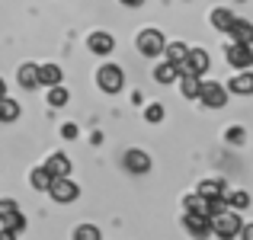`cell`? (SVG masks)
I'll use <instances>...</instances> for the list:
<instances>
[{
    "instance_id": "1",
    "label": "cell",
    "mask_w": 253,
    "mask_h": 240,
    "mask_svg": "<svg viewBox=\"0 0 253 240\" xmlns=\"http://www.w3.org/2000/svg\"><path fill=\"white\" fill-rule=\"evenodd\" d=\"M96 83L103 93H119L125 86V77H122V68H116V64H103L96 74Z\"/></svg>"
},
{
    "instance_id": "2",
    "label": "cell",
    "mask_w": 253,
    "mask_h": 240,
    "mask_svg": "<svg viewBox=\"0 0 253 240\" xmlns=\"http://www.w3.org/2000/svg\"><path fill=\"white\" fill-rule=\"evenodd\" d=\"M164 48H167V42H164V36H161L157 29H144L141 36H138V51H141L144 58L164 55Z\"/></svg>"
},
{
    "instance_id": "3",
    "label": "cell",
    "mask_w": 253,
    "mask_h": 240,
    "mask_svg": "<svg viewBox=\"0 0 253 240\" xmlns=\"http://www.w3.org/2000/svg\"><path fill=\"white\" fill-rule=\"evenodd\" d=\"M48 196L55 199L58 205H68V202H74V199L81 196V189H77V183H74V179H68V176H58L55 183H51Z\"/></svg>"
},
{
    "instance_id": "4",
    "label": "cell",
    "mask_w": 253,
    "mask_h": 240,
    "mask_svg": "<svg viewBox=\"0 0 253 240\" xmlns=\"http://www.w3.org/2000/svg\"><path fill=\"white\" fill-rule=\"evenodd\" d=\"M211 228H215L218 237H237L244 231V224H241V218H237L234 211H221L218 218H211Z\"/></svg>"
},
{
    "instance_id": "5",
    "label": "cell",
    "mask_w": 253,
    "mask_h": 240,
    "mask_svg": "<svg viewBox=\"0 0 253 240\" xmlns=\"http://www.w3.org/2000/svg\"><path fill=\"white\" fill-rule=\"evenodd\" d=\"M199 99H202L205 106H211V109H221V106L228 103V93H224V86H218L215 80H202V90H199Z\"/></svg>"
},
{
    "instance_id": "6",
    "label": "cell",
    "mask_w": 253,
    "mask_h": 240,
    "mask_svg": "<svg viewBox=\"0 0 253 240\" xmlns=\"http://www.w3.org/2000/svg\"><path fill=\"white\" fill-rule=\"evenodd\" d=\"M228 61H231V68H241V71H247L250 64H253V48L247 42H234L228 48Z\"/></svg>"
},
{
    "instance_id": "7",
    "label": "cell",
    "mask_w": 253,
    "mask_h": 240,
    "mask_svg": "<svg viewBox=\"0 0 253 240\" xmlns=\"http://www.w3.org/2000/svg\"><path fill=\"white\" fill-rule=\"evenodd\" d=\"M186 231H189L192 237L215 234V228H211V218H209V215H199V211H186Z\"/></svg>"
},
{
    "instance_id": "8",
    "label": "cell",
    "mask_w": 253,
    "mask_h": 240,
    "mask_svg": "<svg viewBox=\"0 0 253 240\" xmlns=\"http://www.w3.org/2000/svg\"><path fill=\"white\" fill-rule=\"evenodd\" d=\"M183 71H189V74H205V71H209V51L189 48V55H186L183 68H179V74H183Z\"/></svg>"
},
{
    "instance_id": "9",
    "label": "cell",
    "mask_w": 253,
    "mask_h": 240,
    "mask_svg": "<svg viewBox=\"0 0 253 240\" xmlns=\"http://www.w3.org/2000/svg\"><path fill=\"white\" fill-rule=\"evenodd\" d=\"M86 48H90L93 55H109V51L116 48V39H112L109 32H93V36L86 39Z\"/></svg>"
},
{
    "instance_id": "10",
    "label": "cell",
    "mask_w": 253,
    "mask_h": 240,
    "mask_svg": "<svg viewBox=\"0 0 253 240\" xmlns=\"http://www.w3.org/2000/svg\"><path fill=\"white\" fill-rule=\"evenodd\" d=\"M45 170L51 173V176H71V160L64 157V154H51L48 160H45Z\"/></svg>"
},
{
    "instance_id": "11",
    "label": "cell",
    "mask_w": 253,
    "mask_h": 240,
    "mask_svg": "<svg viewBox=\"0 0 253 240\" xmlns=\"http://www.w3.org/2000/svg\"><path fill=\"white\" fill-rule=\"evenodd\" d=\"M125 166H128L131 173H148L151 170V157L144 154V151H128V154H125Z\"/></svg>"
},
{
    "instance_id": "12",
    "label": "cell",
    "mask_w": 253,
    "mask_h": 240,
    "mask_svg": "<svg viewBox=\"0 0 253 240\" xmlns=\"http://www.w3.org/2000/svg\"><path fill=\"white\" fill-rule=\"evenodd\" d=\"M228 90H231V93H237V96H250V93H253V74H250V71H244V74L231 77Z\"/></svg>"
},
{
    "instance_id": "13",
    "label": "cell",
    "mask_w": 253,
    "mask_h": 240,
    "mask_svg": "<svg viewBox=\"0 0 253 240\" xmlns=\"http://www.w3.org/2000/svg\"><path fill=\"white\" fill-rule=\"evenodd\" d=\"M183 96H189V99H199V90H202V74H189V71H183Z\"/></svg>"
},
{
    "instance_id": "14",
    "label": "cell",
    "mask_w": 253,
    "mask_h": 240,
    "mask_svg": "<svg viewBox=\"0 0 253 240\" xmlns=\"http://www.w3.org/2000/svg\"><path fill=\"white\" fill-rule=\"evenodd\" d=\"M39 83H42L39 68H36V64H23V68H19V86H26V90H36Z\"/></svg>"
},
{
    "instance_id": "15",
    "label": "cell",
    "mask_w": 253,
    "mask_h": 240,
    "mask_svg": "<svg viewBox=\"0 0 253 240\" xmlns=\"http://www.w3.org/2000/svg\"><path fill=\"white\" fill-rule=\"evenodd\" d=\"M231 36H234V42L253 45V23H247V19H234V26H231Z\"/></svg>"
},
{
    "instance_id": "16",
    "label": "cell",
    "mask_w": 253,
    "mask_h": 240,
    "mask_svg": "<svg viewBox=\"0 0 253 240\" xmlns=\"http://www.w3.org/2000/svg\"><path fill=\"white\" fill-rule=\"evenodd\" d=\"M211 26H215L218 32H231V26H234V13L224 10V6H218V10L211 13Z\"/></svg>"
},
{
    "instance_id": "17",
    "label": "cell",
    "mask_w": 253,
    "mask_h": 240,
    "mask_svg": "<svg viewBox=\"0 0 253 240\" xmlns=\"http://www.w3.org/2000/svg\"><path fill=\"white\" fill-rule=\"evenodd\" d=\"M51 183H55V176H51L45 166H36V170H32V189L48 192V189H51Z\"/></svg>"
},
{
    "instance_id": "18",
    "label": "cell",
    "mask_w": 253,
    "mask_h": 240,
    "mask_svg": "<svg viewBox=\"0 0 253 240\" xmlns=\"http://www.w3.org/2000/svg\"><path fill=\"white\" fill-rule=\"evenodd\" d=\"M16 119H19V103L0 96V122H16Z\"/></svg>"
},
{
    "instance_id": "19",
    "label": "cell",
    "mask_w": 253,
    "mask_h": 240,
    "mask_svg": "<svg viewBox=\"0 0 253 240\" xmlns=\"http://www.w3.org/2000/svg\"><path fill=\"white\" fill-rule=\"evenodd\" d=\"M164 55H167V61H173V64H179V68H183V61H186V55H189V48H186L183 42H173V45H167V48H164Z\"/></svg>"
},
{
    "instance_id": "20",
    "label": "cell",
    "mask_w": 253,
    "mask_h": 240,
    "mask_svg": "<svg viewBox=\"0 0 253 240\" xmlns=\"http://www.w3.org/2000/svg\"><path fill=\"white\" fill-rule=\"evenodd\" d=\"M39 77H42L45 86H55V83H61V68H58V64H42V68H39Z\"/></svg>"
},
{
    "instance_id": "21",
    "label": "cell",
    "mask_w": 253,
    "mask_h": 240,
    "mask_svg": "<svg viewBox=\"0 0 253 240\" xmlns=\"http://www.w3.org/2000/svg\"><path fill=\"white\" fill-rule=\"evenodd\" d=\"M154 77L161 80V83H173V80L179 77V64H173V61H167V64H161V68L154 71Z\"/></svg>"
},
{
    "instance_id": "22",
    "label": "cell",
    "mask_w": 253,
    "mask_h": 240,
    "mask_svg": "<svg viewBox=\"0 0 253 240\" xmlns=\"http://www.w3.org/2000/svg\"><path fill=\"white\" fill-rule=\"evenodd\" d=\"M199 192H202L205 199H215V196H224V186H221V179H202V183H199Z\"/></svg>"
},
{
    "instance_id": "23",
    "label": "cell",
    "mask_w": 253,
    "mask_h": 240,
    "mask_svg": "<svg viewBox=\"0 0 253 240\" xmlns=\"http://www.w3.org/2000/svg\"><path fill=\"white\" fill-rule=\"evenodd\" d=\"M0 221H3V228H10L13 234H19V231H26V218L19 215V208H16V211H10L6 218H0Z\"/></svg>"
},
{
    "instance_id": "24",
    "label": "cell",
    "mask_w": 253,
    "mask_h": 240,
    "mask_svg": "<svg viewBox=\"0 0 253 240\" xmlns=\"http://www.w3.org/2000/svg\"><path fill=\"white\" fill-rule=\"evenodd\" d=\"M228 205L234 211H244V208H250V196L244 189H237V192H231V196H228Z\"/></svg>"
},
{
    "instance_id": "25",
    "label": "cell",
    "mask_w": 253,
    "mask_h": 240,
    "mask_svg": "<svg viewBox=\"0 0 253 240\" xmlns=\"http://www.w3.org/2000/svg\"><path fill=\"white\" fill-rule=\"evenodd\" d=\"M48 103L55 106V109H61V106L68 103V90H64L61 83H55V86H51V90H48Z\"/></svg>"
},
{
    "instance_id": "26",
    "label": "cell",
    "mask_w": 253,
    "mask_h": 240,
    "mask_svg": "<svg viewBox=\"0 0 253 240\" xmlns=\"http://www.w3.org/2000/svg\"><path fill=\"white\" fill-rule=\"evenodd\" d=\"M221 211H228V199H224V196L209 199V218H218Z\"/></svg>"
},
{
    "instance_id": "27",
    "label": "cell",
    "mask_w": 253,
    "mask_h": 240,
    "mask_svg": "<svg viewBox=\"0 0 253 240\" xmlns=\"http://www.w3.org/2000/svg\"><path fill=\"white\" fill-rule=\"evenodd\" d=\"M77 240H99V231L93 228V224H84V228H77Z\"/></svg>"
},
{
    "instance_id": "28",
    "label": "cell",
    "mask_w": 253,
    "mask_h": 240,
    "mask_svg": "<svg viewBox=\"0 0 253 240\" xmlns=\"http://www.w3.org/2000/svg\"><path fill=\"white\" fill-rule=\"evenodd\" d=\"M144 119H148V122H161V119H164V106H161V103L148 106V112H144Z\"/></svg>"
},
{
    "instance_id": "29",
    "label": "cell",
    "mask_w": 253,
    "mask_h": 240,
    "mask_svg": "<svg viewBox=\"0 0 253 240\" xmlns=\"http://www.w3.org/2000/svg\"><path fill=\"white\" fill-rule=\"evenodd\" d=\"M10 211H16V202H13V199H3V202H0V218H6Z\"/></svg>"
},
{
    "instance_id": "30",
    "label": "cell",
    "mask_w": 253,
    "mask_h": 240,
    "mask_svg": "<svg viewBox=\"0 0 253 240\" xmlns=\"http://www.w3.org/2000/svg\"><path fill=\"white\" fill-rule=\"evenodd\" d=\"M61 135H64V138H77V125H71V122L61 125Z\"/></svg>"
},
{
    "instance_id": "31",
    "label": "cell",
    "mask_w": 253,
    "mask_h": 240,
    "mask_svg": "<svg viewBox=\"0 0 253 240\" xmlns=\"http://www.w3.org/2000/svg\"><path fill=\"white\" fill-rule=\"evenodd\" d=\"M228 141H244V131H237V128H231V131H228Z\"/></svg>"
},
{
    "instance_id": "32",
    "label": "cell",
    "mask_w": 253,
    "mask_h": 240,
    "mask_svg": "<svg viewBox=\"0 0 253 240\" xmlns=\"http://www.w3.org/2000/svg\"><path fill=\"white\" fill-rule=\"evenodd\" d=\"M241 237H247V240H253V224H247V228L241 231Z\"/></svg>"
},
{
    "instance_id": "33",
    "label": "cell",
    "mask_w": 253,
    "mask_h": 240,
    "mask_svg": "<svg viewBox=\"0 0 253 240\" xmlns=\"http://www.w3.org/2000/svg\"><path fill=\"white\" fill-rule=\"evenodd\" d=\"M122 3H125V6H141L144 0H122Z\"/></svg>"
},
{
    "instance_id": "34",
    "label": "cell",
    "mask_w": 253,
    "mask_h": 240,
    "mask_svg": "<svg viewBox=\"0 0 253 240\" xmlns=\"http://www.w3.org/2000/svg\"><path fill=\"white\" fill-rule=\"evenodd\" d=\"M0 96H6V86H3V77H0Z\"/></svg>"
}]
</instances>
